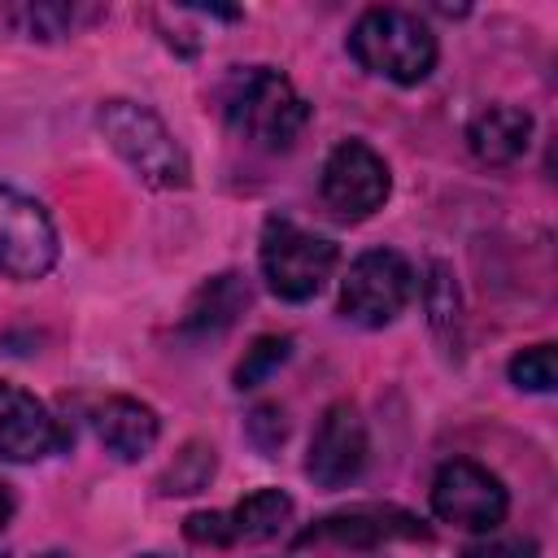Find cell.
I'll list each match as a JSON object with an SVG mask.
<instances>
[{
    "mask_svg": "<svg viewBox=\"0 0 558 558\" xmlns=\"http://www.w3.org/2000/svg\"><path fill=\"white\" fill-rule=\"evenodd\" d=\"M44 558H70V554H44Z\"/></svg>",
    "mask_w": 558,
    "mask_h": 558,
    "instance_id": "24",
    "label": "cell"
},
{
    "mask_svg": "<svg viewBox=\"0 0 558 558\" xmlns=\"http://www.w3.org/2000/svg\"><path fill=\"white\" fill-rule=\"evenodd\" d=\"M100 131L113 144V153L144 183H153V187H183L187 183V157L153 109H144L135 100H109L100 109Z\"/></svg>",
    "mask_w": 558,
    "mask_h": 558,
    "instance_id": "3",
    "label": "cell"
},
{
    "mask_svg": "<svg viewBox=\"0 0 558 558\" xmlns=\"http://www.w3.org/2000/svg\"><path fill=\"white\" fill-rule=\"evenodd\" d=\"M466 140H471V153H475L480 161H488V166H510V161H519V157L527 153V144H532V113L519 109V105H488V109L475 113Z\"/></svg>",
    "mask_w": 558,
    "mask_h": 558,
    "instance_id": "12",
    "label": "cell"
},
{
    "mask_svg": "<svg viewBox=\"0 0 558 558\" xmlns=\"http://www.w3.org/2000/svg\"><path fill=\"white\" fill-rule=\"evenodd\" d=\"M349 52L388 83H418L436 65V35L405 9H371L349 35Z\"/></svg>",
    "mask_w": 558,
    "mask_h": 558,
    "instance_id": "2",
    "label": "cell"
},
{
    "mask_svg": "<svg viewBox=\"0 0 558 558\" xmlns=\"http://www.w3.org/2000/svg\"><path fill=\"white\" fill-rule=\"evenodd\" d=\"M92 427L100 436V445L109 453H118L122 462L144 458L157 445V414L131 397H109L92 410Z\"/></svg>",
    "mask_w": 558,
    "mask_h": 558,
    "instance_id": "13",
    "label": "cell"
},
{
    "mask_svg": "<svg viewBox=\"0 0 558 558\" xmlns=\"http://www.w3.org/2000/svg\"><path fill=\"white\" fill-rule=\"evenodd\" d=\"M462 558H541V549L527 536H488V541L466 545Z\"/></svg>",
    "mask_w": 558,
    "mask_h": 558,
    "instance_id": "20",
    "label": "cell"
},
{
    "mask_svg": "<svg viewBox=\"0 0 558 558\" xmlns=\"http://www.w3.org/2000/svg\"><path fill=\"white\" fill-rule=\"evenodd\" d=\"M288 349H292L288 336H257L253 349L244 353V362L235 366V384H240V388H257L275 366L288 362Z\"/></svg>",
    "mask_w": 558,
    "mask_h": 558,
    "instance_id": "17",
    "label": "cell"
},
{
    "mask_svg": "<svg viewBox=\"0 0 558 558\" xmlns=\"http://www.w3.org/2000/svg\"><path fill=\"white\" fill-rule=\"evenodd\" d=\"M222 113L227 126L235 135H244L257 148H292V140L301 135L310 105L296 96V87L270 70V65H248L240 74H231L227 92H222Z\"/></svg>",
    "mask_w": 558,
    "mask_h": 558,
    "instance_id": "1",
    "label": "cell"
},
{
    "mask_svg": "<svg viewBox=\"0 0 558 558\" xmlns=\"http://www.w3.org/2000/svg\"><path fill=\"white\" fill-rule=\"evenodd\" d=\"M209 475H214V449L209 445H187L174 458V466L161 475V493H196V488L209 484Z\"/></svg>",
    "mask_w": 558,
    "mask_h": 558,
    "instance_id": "16",
    "label": "cell"
},
{
    "mask_svg": "<svg viewBox=\"0 0 558 558\" xmlns=\"http://www.w3.org/2000/svg\"><path fill=\"white\" fill-rule=\"evenodd\" d=\"M9 514H13V493H9V484H0V527L9 523Z\"/></svg>",
    "mask_w": 558,
    "mask_h": 558,
    "instance_id": "23",
    "label": "cell"
},
{
    "mask_svg": "<svg viewBox=\"0 0 558 558\" xmlns=\"http://www.w3.org/2000/svg\"><path fill=\"white\" fill-rule=\"evenodd\" d=\"M432 510L445 523H458V527H471V532H493L506 519V488L480 462L458 458V462H445L436 471Z\"/></svg>",
    "mask_w": 558,
    "mask_h": 558,
    "instance_id": "7",
    "label": "cell"
},
{
    "mask_svg": "<svg viewBox=\"0 0 558 558\" xmlns=\"http://www.w3.org/2000/svg\"><path fill=\"white\" fill-rule=\"evenodd\" d=\"M410 296H414L410 262L392 248H371L349 266L340 283V314L362 327H384L410 305Z\"/></svg>",
    "mask_w": 558,
    "mask_h": 558,
    "instance_id": "5",
    "label": "cell"
},
{
    "mask_svg": "<svg viewBox=\"0 0 558 558\" xmlns=\"http://www.w3.org/2000/svg\"><path fill=\"white\" fill-rule=\"evenodd\" d=\"M244 305H248V283L240 275H218L192 296V305L183 314V331L187 336H218L222 327L235 323V314Z\"/></svg>",
    "mask_w": 558,
    "mask_h": 558,
    "instance_id": "14",
    "label": "cell"
},
{
    "mask_svg": "<svg viewBox=\"0 0 558 558\" xmlns=\"http://www.w3.org/2000/svg\"><path fill=\"white\" fill-rule=\"evenodd\" d=\"M183 532L196 541V545H231V527H227V514L218 510H201L183 523Z\"/></svg>",
    "mask_w": 558,
    "mask_h": 558,
    "instance_id": "21",
    "label": "cell"
},
{
    "mask_svg": "<svg viewBox=\"0 0 558 558\" xmlns=\"http://www.w3.org/2000/svg\"><path fill=\"white\" fill-rule=\"evenodd\" d=\"M388 196V166L362 140H344L323 166V201L340 218H366Z\"/></svg>",
    "mask_w": 558,
    "mask_h": 558,
    "instance_id": "8",
    "label": "cell"
},
{
    "mask_svg": "<svg viewBox=\"0 0 558 558\" xmlns=\"http://www.w3.org/2000/svg\"><path fill=\"white\" fill-rule=\"evenodd\" d=\"M0 558H4V549H0Z\"/></svg>",
    "mask_w": 558,
    "mask_h": 558,
    "instance_id": "25",
    "label": "cell"
},
{
    "mask_svg": "<svg viewBox=\"0 0 558 558\" xmlns=\"http://www.w3.org/2000/svg\"><path fill=\"white\" fill-rule=\"evenodd\" d=\"M248 427H253V436H257L262 449H275L283 440V414H279V405H257L253 418H248Z\"/></svg>",
    "mask_w": 558,
    "mask_h": 558,
    "instance_id": "22",
    "label": "cell"
},
{
    "mask_svg": "<svg viewBox=\"0 0 558 558\" xmlns=\"http://www.w3.org/2000/svg\"><path fill=\"white\" fill-rule=\"evenodd\" d=\"M61 445H65V432L57 427L48 405L17 384H0V458L35 462Z\"/></svg>",
    "mask_w": 558,
    "mask_h": 558,
    "instance_id": "10",
    "label": "cell"
},
{
    "mask_svg": "<svg viewBox=\"0 0 558 558\" xmlns=\"http://www.w3.org/2000/svg\"><path fill=\"white\" fill-rule=\"evenodd\" d=\"M148 558H157V554H148Z\"/></svg>",
    "mask_w": 558,
    "mask_h": 558,
    "instance_id": "26",
    "label": "cell"
},
{
    "mask_svg": "<svg viewBox=\"0 0 558 558\" xmlns=\"http://www.w3.org/2000/svg\"><path fill=\"white\" fill-rule=\"evenodd\" d=\"M288 519H292V497L279 488H257L227 514V527L231 541H270L283 532Z\"/></svg>",
    "mask_w": 558,
    "mask_h": 558,
    "instance_id": "15",
    "label": "cell"
},
{
    "mask_svg": "<svg viewBox=\"0 0 558 558\" xmlns=\"http://www.w3.org/2000/svg\"><path fill=\"white\" fill-rule=\"evenodd\" d=\"M427 314H432V327L445 340H453V331H458V288H453V279H449L445 266H432V279H427Z\"/></svg>",
    "mask_w": 558,
    "mask_h": 558,
    "instance_id": "19",
    "label": "cell"
},
{
    "mask_svg": "<svg viewBox=\"0 0 558 558\" xmlns=\"http://www.w3.org/2000/svg\"><path fill=\"white\" fill-rule=\"evenodd\" d=\"M427 536L432 532L410 510H397V506H353V510L327 514L305 532V541H336L353 549H371L384 541H427Z\"/></svg>",
    "mask_w": 558,
    "mask_h": 558,
    "instance_id": "11",
    "label": "cell"
},
{
    "mask_svg": "<svg viewBox=\"0 0 558 558\" xmlns=\"http://www.w3.org/2000/svg\"><path fill=\"white\" fill-rule=\"evenodd\" d=\"M510 379L527 392H549L554 379H558V357H554V344H532L523 353L510 357Z\"/></svg>",
    "mask_w": 558,
    "mask_h": 558,
    "instance_id": "18",
    "label": "cell"
},
{
    "mask_svg": "<svg viewBox=\"0 0 558 558\" xmlns=\"http://www.w3.org/2000/svg\"><path fill=\"white\" fill-rule=\"evenodd\" d=\"M362 466H366V427H362L357 410L349 401H340L318 418L305 471L323 488H344L362 475Z\"/></svg>",
    "mask_w": 558,
    "mask_h": 558,
    "instance_id": "9",
    "label": "cell"
},
{
    "mask_svg": "<svg viewBox=\"0 0 558 558\" xmlns=\"http://www.w3.org/2000/svg\"><path fill=\"white\" fill-rule=\"evenodd\" d=\"M57 262V231L39 201L0 187V275L39 279Z\"/></svg>",
    "mask_w": 558,
    "mask_h": 558,
    "instance_id": "6",
    "label": "cell"
},
{
    "mask_svg": "<svg viewBox=\"0 0 558 558\" xmlns=\"http://www.w3.org/2000/svg\"><path fill=\"white\" fill-rule=\"evenodd\" d=\"M336 266V244L301 231L288 218H270L262 235V275L275 296L283 301H310Z\"/></svg>",
    "mask_w": 558,
    "mask_h": 558,
    "instance_id": "4",
    "label": "cell"
}]
</instances>
